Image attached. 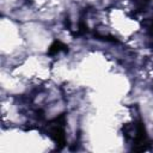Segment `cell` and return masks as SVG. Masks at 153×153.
I'll use <instances>...</instances> for the list:
<instances>
[{
    "label": "cell",
    "instance_id": "cell-1",
    "mask_svg": "<svg viewBox=\"0 0 153 153\" xmlns=\"http://www.w3.org/2000/svg\"><path fill=\"white\" fill-rule=\"evenodd\" d=\"M66 50H67V47H66L62 42L55 41V42L49 47L48 54H49V55H56V54H59V53H61V51H66Z\"/></svg>",
    "mask_w": 153,
    "mask_h": 153
}]
</instances>
